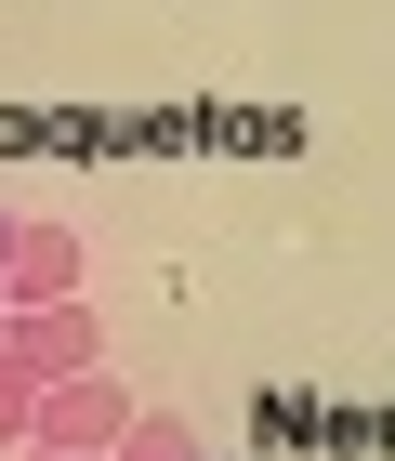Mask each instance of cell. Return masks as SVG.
<instances>
[{"instance_id": "7a4b0ae2", "label": "cell", "mask_w": 395, "mask_h": 461, "mask_svg": "<svg viewBox=\"0 0 395 461\" xmlns=\"http://www.w3.org/2000/svg\"><path fill=\"white\" fill-rule=\"evenodd\" d=\"M0 303H13V317L79 303V238L67 224H0Z\"/></svg>"}, {"instance_id": "3957f363", "label": "cell", "mask_w": 395, "mask_h": 461, "mask_svg": "<svg viewBox=\"0 0 395 461\" xmlns=\"http://www.w3.org/2000/svg\"><path fill=\"white\" fill-rule=\"evenodd\" d=\"M0 356H13V369H40V383H79V369H106V317H93V303L0 317Z\"/></svg>"}, {"instance_id": "6da1fadb", "label": "cell", "mask_w": 395, "mask_h": 461, "mask_svg": "<svg viewBox=\"0 0 395 461\" xmlns=\"http://www.w3.org/2000/svg\"><path fill=\"white\" fill-rule=\"evenodd\" d=\"M119 435H132V383H119V369L40 383V435H27V448H67V461H119Z\"/></svg>"}, {"instance_id": "5b68a950", "label": "cell", "mask_w": 395, "mask_h": 461, "mask_svg": "<svg viewBox=\"0 0 395 461\" xmlns=\"http://www.w3.org/2000/svg\"><path fill=\"white\" fill-rule=\"evenodd\" d=\"M27 435H40V369L0 356V448H27Z\"/></svg>"}, {"instance_id": "8992f818", "label": "cell", "mask_w": 395, "mask_h": 461, "mask_svg": "<svg viewBox=\"0 0 395 461\" xmlns=\"http://www.w3.org/2000/svg\"><path fill=\"white\" fill-rule=\"evenodd\" d=\"M27 461H67V448H27Z\"/></svg>"}, {"instance_id": "277c9868", "label": "cell", "mask_w": 395, "mask_h": 461, "mask_svg": "<svg viewBox=\"0 0 395 461\" xmlns=\"http://www.w3.org/2000/svg\"><path fill=\"white\" fill-rule=\"evenodd\" d=\"M119 461H198V435H184L172 409H132V435H119Z\"/></svg>"}]
</instances>
